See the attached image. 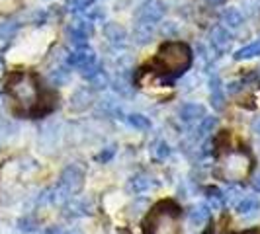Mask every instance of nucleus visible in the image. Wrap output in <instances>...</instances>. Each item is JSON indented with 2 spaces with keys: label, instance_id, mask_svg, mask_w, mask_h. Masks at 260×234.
<instances>
[{
  "label": "nucleus",
  "instance_id": "9",
  "mask_svg": "<svg viewBox=\"0 0 260 234\" xmlns=\"http://www.w3.org/2000/svg\"><path fill=\"white\" fill-rule=\"evenodd\" d=\"M209 39H211V45L217 49V51L225 53L229 49V45H231V33H229V29L223 26H215L211 31H209Z\"/></svg>",
  "mask_w": 260,
  "mask_h": 234
},
{
  "label": "nucleus",
  "instance_id": "27",
  "mask_svg": "<svg viewBox=\"0 0 260 234\" xmlns=\"http://www.w3.org/2000/svg\"><path fill=\"white\" fill-rule=\"evenodd\" d=\"M153 152H155L156 158L165 160L167 156H170V146L167 143H165V141H158V143L155 144V150H153Z\"/></svg>",
  "mask_w": 260,
  "mask_h": 234
},
{
  "label": "nucleus",
  "instance_id": "37",
  "mask_svg": "<svg viewBox=\"0 0 260 234\" xmlns=\"http://www.w3.org/2000/svg\"><path fill=\"white\" fill-rule=\"evenodd\" d=\"M204 234H213V230H211V228H208V230H206Z\"/></svg>",
  "mask_w": 260,
  "mask_h": 234
},
{
  "label": "nucleus",
  "instance_id": "2",
  "mask_svg": "<svg viewBox=\"0 0 260 234\" xmlns=\"http://www.w3.org/2000/svg\"><path fill=\"white\" fill-rule=\"evenodd\" d=\"M6 90L24 111H31L36 115L41 102V92L38 76L34 72H12L6 80Z\"/></svg>",
  "mask_w": 260,
  "mask_h": 234
},
{
  "label": "nucleus",
  "instance_id": "14",
  "mask_svg": "<svg viewBox=\"0 0 260 234\" xmlns=\"http://www.w3.org/2000/svg\"><path fill=\"white\" fill-rule=\"evenodd\" d=\"M237 211H239V215H243V217H254L260 211V201L256 197H243V199L237 203Z\"/></svg>",
  "mask_w": 260,
  "mask_h": 234
},
{
  "label": "nucleus",
  "instance_id": "3",
  "mask_svg": "<svg viewBox=\"0 0 260 234\" xmlns=\"http://www.w3.org/2000/svg\"><path fill=\"white\" fill-rule=\"evenodd\" d=\"M180 217V207L174 201H158L145 219V234H182Z\"/></svg>",
  "mask_w": 260,
  "mask_h": 234
},
{
  "label": "nucleus",
  "instance_id": "26",
  "mask_svg": "<svg viewBox=\"0 0 260 234\" xmlns=\"http://www.w3.org/2000/svg\"><path fill=\"white\" fill-rule=\"evenodd\" d=\"M114 88H116V92H119V94H123V96H129L131 94V86L129 82L125 80V76L121 74V76L117 78L116 82H114Z\"/></svg>",
  "mask_w": 260,
  "mask_h": 234
},
{
  "label": "nucleus",
  "instance_id": "29",
  "mask_svg": "<svg viewBox=\"0 0 260 234\" xmlns=\"http://www.w3.org/2000/svg\"><path fill=\"white\" fill-rule=\"evenodd\" d=\"M49 78H51L53 84H61V82H65V80H67V70H63V68H57V70H53L51 74H49Z\"/></svg>",
  "mask_w": 260,
  "mask_h": 234
},
{
  "label": "nucleus",
  "instance_id": "31",
  "mask_svg": "<svg viewBox=\"0 0 260 234\" xmlns=\"http://www.w3.org/2000/svg\"><path fill=\"white\" fill-rule=\"evenodd\" d=\"M88 10H90V8H88ZM86 16H90V18H100V16H102V10L94 6V8H92L90 12H86ZM90 18H88V20H90Z\"/></svg>",
  "mask_w": 260,
  "mask_h": 234
},
{
  "label": "nucleus",
  "instance_id": "5",
  "mask_svg": "<svg viewBox=\"0 0 260 234\" xmlns=\"http://www.w3.org/2000/svg\"><path fill=\"white\" fill-rule=\"evenodd\" d=\"M84 185V170L80 168L78 164H71L63 170L61 174V180H59V185L55 187V195L53 199L55 201H63L71 195L78 193Z\"/></svg>",
  "mask_w": 260,
  "mask_h": 234
},
{
  "label": "nucleus",
  "instance_id": "30",
  "mask_svg": "<svg viewBox=\"0 0 260 234\" xmlns=\"http://www.w3.org/2000/svg\"><path fill=\"white\" fill-rule=\"evenodd\" d=\"M112 154H114V146H110V148H108V152H102V154L98 156V160H100V162H106Z\"/></svg>",
  "mask_w": 260,
  "mask_h": 234
},
{
  "label": "nucleus",
  "instance_id": "7",
  "mask_svg": "<svg viewBox=\"0 0 260 234\" xmlns=\"http://www.w3.org/2000/svg\"><path fill=\"white\" fill-rule=\"evenodd\" d=\"M167 14V4L162 0H151L145 6L139 8L137 12V20L141 24H155L158 20H162V16Z\"/></svg>",
  "mask_w": 260,
  "mask_h": 234
},
{
  "label": "nucleus",
  "instance_id": "19",
  "mask_svg": "<svg viewBox=\"0 0 260 234\" xmlns=\"http://www.w3.org/2000/svg\"><path fill=\"white\" fill-rule=\"evenodd\" d=\"M153 37V24H137L135 27V41L139 43V45H145V43H149Z\"/></svg>",
  "mask_w": 260,
  "mask_h": 234
},
{
  "label": "nucleus",
  "instance_id": "18",
  "mask_svg": "<svg viewBox=\"0 0 260 234\" xmlns=\"http://www.w3.org/2000/svg\"><path fill=\"white\" fill-rule=\"evenodd\" d=\"M215 125H217V117H204V119L200 121L198 129H196V141H202V139H206L208 135H211L213 129H215Z\"/></svg>",
  "mask_w": 260,
  "mask_h": 234
},
{
  "label": "nucleus",
  "instance_id": "32",
  "mask_svg": "<svg viewBox=\"0 0 260 234\" xmlns=\"http://www.w3.org/2000/svg\"><path fill=\"white\" fill-rule=\"evenodd\" d=\"M252 187H254L256 191H260V172H256V176L252 178Z\"/></svg>",
  "mask_w": 260,
  "mask_h": 234
},
{
  "label": "nucleus",
  "instance_id": "16",
  "mask_svg": "<svg viewBox=\"0 0 260 234\" xmlns=\"http://www.w3.org/2000/svg\"><path fill=\"white\" fill-rule=\"evenodd\" d=\"M90 100H92V92L86 90V88H82V90H77L75 92V96L71 98V107L73 109H86L88 105H90Z\"/></svg>",
  "mask_w": 260,
  "mask_h": 234
},
{
  "label": "nucleus",
  "instance_id": "35",
  "mask_svg": "<svg viewBox=\"0 0 260 234\" xmlns=\"http://www.w3.org/2000/svg\"><path fill=\"white\" fill-rule=\"evenodd\" d=\"M237 90H239V82H233L231 88H229V92H237Z\"/></svg>",
  "mask_w": 260,
  "mask_h": 234
},
{
  "label": "nucleus",
  "instance_id": "10",
  "mask_svg": "<svg viewBox=\"0 0 260 234\" xmlns=\"http://www.w3.org/2000/svg\"><path fill=\"white\" fill-rule=\"evenodd\" d=\"M209 100H211L213 109H217V111H221L225 107V94H223L221 80L217 76H211L209 80Z\"/></svg>",
  "mask_w": 260,
  "mask_h": 234
},
{
  "label": "nucleus",
  "instance_id": "12",
  "mask_svg": "<svg viewBox=\"0 0 260 234\" xmlns=\"http://www.w3.org/2000/svg\"><path fill=\"white\" fill-rule=\"evenodd\" d=\"M104 35H106V39H108L110 43H114V45H123L125 39H127L125 29L119 26V24H114V22H108L104 26Z\"/></svg>",
  "mask_w": 260,
  "mask_h": 234
},
{
  "label": "nucleus",
  "instance_id": "8",
  "mask_svg": "<svg viewBox=\"0 0 260 234\" xmlns=\"http://www.w3.org/2000/svg\"><path fill=\"white\" fill-rule=\"evenodd\" d=\"M69 65L78 68L80 72H84V70H88V68H92V66L98 65V63H96L94 51L84 45V47H78L77 51H73L69 55Z\"/></svg>",
  "mask_w": 260,
  "mask_h": 234
},
{
  "label": "nucleus",
  "instance_id": "17",
  "mask_svg": "<svg viewBox=\"0 0 260 234\" xmlns=\"http://www.w3.org/2000/svg\"><path fill=\"white\" fill-rule=\"evenodd\" d=\"M221 22L227 27H233L235 29V27L243 26L245 18H243V14L239 12L237 8H227V10H223V14H221Z\"/></svg>",
  "mask_w": 260,
  "mask_h": 234
},
{
  "label": "nucleus",
  "instance_id": "6",
  "mask_svg": "<svg viewBox=\"0 0 260 234\" xmlns=\"http://www.w3.org/2000/svg\"><path fill=\"white\" fill-rule=\"evenodd\" d=\"M69 37L71 41L78 47H84L86 45V41L90 37L92 33H94V26H92L90 20H82V18H78V20H73L71 22V26H69Z\"/></svg>",
  "mask_w": 260,
  "mask_h": 234
},
{
  "label": "nucleus",
  "instance_id": "11",
  "mask_svg": "<svg viewBox=\"0 0 260 234\" xmlns=\"http://www.w3.org/2000/svg\"><path fill=\"white\" fill-rule=\"evenodd\" d=\"M153 185H155V182H153L151 176H147V174H137V176H133L129 180V183H127V191L137 195V193L147 191V189H151Z\"/></svg>",
  "mask_w": 260,
  "mask_h": 234
},
{
  "label": "nucleus",
  "instance_id": "21",
  "mask_svg": "<svg viewBox=\"0 0 260 234\" xmlns=\"http://www.w3.org/2000/svg\"><path fill=\"white\" fill-rule=\"evenodd\" d=\"M127 123H129L131 127L141 129V131H147L149 127H151L149 117H145L143 113H131V115H127Z\"/></svg>",
  "mask_w": 260,
  "mask_h": 234
},
{
  "label": "nucleus",
  "instance_id": "13",
  "mask_svg": "<svg viewBox=\"0 0 260 234\" xmlns=\"http://www.w3.org/2000/svg\"><path fill=\"white\" fill-rule=\"evenodd\" d=\"M180 117L186 123H192V121H198L202 117H206V107L200 104H184L180 107Z\"/></svg>",
  "mask_w": 260,
  "mask_h": 234
},
{
  "label": "nucleus",
  "instance_id": "23",
  "mask_svg": "<svg viewBox=\"0 0 260 234\" xmlns=\"http://www.w3.org/2000/svg\"><path fill=\"white\" fill-rule=\"evenodd\" d=\"M208 199H209V203H211L215 209L223 207V203H225V195H223L217 187H209V189H208Z\"/></svg>",
  "mask_w": 260,
  "mask_h": 234
},
{
  "label": "nucleus",
  "instance_id": "34",
  "mask_svg": "<svg viewBox=\"0 0 260 234\" xmlns=\"http://www.w3.org/2000/svg\"><path fill=\"white\" fill-rule=\"evenodd\" d=\"M206 4H209V6H221V4H225L227 0H204Z\"/></svg>",
  "mask_w": 260,
  "mask_h": 234
},
{
  "label": "nucleus",
  "instance_id": "1",
  "mask_svg": "<svg viewBox=\"0 0 260 234\" xmlns=\"http://www.w3.org/2000/svg\"><path fill=\"white\" fill-rule=\"evenodd\" d=\"M192 65V51L182 41L165 43L156 53L153 68L162 76H180Z\"/></svg>",
  "mask_w": 260,
  "mask_h": 234
},
{
  "label": "nucleus",
  "instance_id": "36",
  "mask_svg": "<svg viewBox=\"0 0 260 234\" xmlns=\"http://www.w3.org/2000/svg\"><path fill=\"white\" fill-rule=\"evenodd\" d=\"M243 234H260V228H250V230H247V232Z\"/></svg>",
  "mask_w": 260,
  "mask_h": 234
},
{
  "label": "nucleus",
  "instance_id": "28",
  "mask_svg": "<svg viewBox=\"0 0 260 234\" xmlns=\"http://www.w3.org/2000/svg\"><path fill=\"white\" fill-rule=\"evenodd\" d=\"M90 82H92V86H94V88H106V84H108V78H106L104 70H100L96 76L90 78Z\"/></svg>",
  "mask_w": 260,
  "mask_h": 234
},
{
  "label": "nucleus",
  "instance_id": "25",
  "mask_svg": "<svg viewBox=\"0 0 260 234\" xmlns=\"http://www.w3.org/2000/svg\"><path fill=\"white\" fill-rule=\"evenodd\" d=\"M92 0H67V8L71 12H80V10H86L90 6Z\"/></svg>",
  "mask_w": 260,
  "mask_h": 234
},
{
  "label": "nucleus",
  "instance_id": "33",
  "mask_svg": "<svg viewBox=\"0 0 260 234\" xmlns=\"http://www.w3.org/2000/svg\"><path fill=\"white\" fill-rule=\"evenodd\" d=\"M252 133H254V135H258V137H260V117H258V119H254V121H252Z\"/></svg>",
  "mask_w": 260,
  "mask_h": 234
},
{
  "label": "nucleus",
  "instance_id": "15",
  "mask_svg": "<svg viewBox=\"0 0 260 234\" xmlns=\"http://www.w3.org/2000/svg\"><path fill=\"white\" fill-rule=\"evenodd\" d=\"M209 215H211V211H209L208 205H198V207L190 211L188 219H190L192 226H202V224H206L209 221Z\"/></svg>",
  "mask_w": 260,
  "mask_h": 234
},
{
  "label": "nucleus",
  "instance_id": "24",
  "mask_svg": "<svg viewBox=\"0 0 260 234\" xmlns=\"http://www.w3.org/2000/svg\"><path fill=\"white\" fill-rule=\"evenodd\" d=\"M18 27H20V24H18V22H4V24L0 26V39L14 37V33L18 31Z\"/></svg>",
  "mask_w": 260,
  "mask_h": 234
},
{
  "label": "nucleus",
  "instance_id": "20",
  "mask_svg": "<svg viewBox=\"0 0 260 234\" xmlns=\"http://www.w3.org/2000/svg\"><path fill=\"white\" fill-rule=\"evenodd\" d=\"M260 55V39H256L254 43H250L247 47H243V49H239V51L235 53V59L237 61H243V59H252V57H258Z\"/></svg>",
  "mask_w": 260,
  "mask_h": 234
},
{
  "label": "nucleus",
  "instance_id": "4",
  "mask_svg": "<svg viewBox=\"0 0 260 234\" xmlns=\"http://www.w3.org/2000/svg\"><path fill=\"white\" fill-rule=\"evenodd\" d=\"M252 168V158L247 150H229L219 160L217 176L223 182H241L248 176Z\"/></svg>",
  "mask_w": 260,
  "mask_h": 234
},
{
  "label": "nucleus",
  "instance_id": "22",
  "mask_svg": "<svg viewBox=\"0 0 260 234\" xmlns=\"http://www.w3.org/2000/svg\"><path fill=\"white\" fill-rule=\"evenodd\" d=\"M88 213V205L84 201H71L67 205V215L69 217H82Z\"/></svg>",
  "mask_w": 260,
  "mask_h": 234
}]
</instances>
